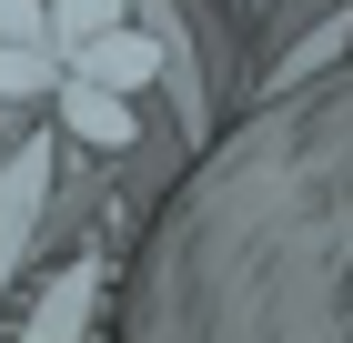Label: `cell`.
Masks as SVG:
<instances>
[{"label": "cell", "instance_id": "3957f363", "mask_svg": "<svg viewBox=\"0 0 353 343\" xmlns=\"http://www.w3.org/2000/svg\"><path fill=\"white\" fill-rule=\"evenodd\" d=\"M61 132H81L91 152H132L141 141V111H132V91H101V81H61Z\"/></svg>", "mask_w": 353, "mask_h": 343}, {"label": "cell", "instance_id": "6da1fadb", "mask_svg": "<svg viewBox=\"0 0 353 343\" xmlns=\"http://www.w3.org/2000/svg\"><path fill=\"white\" fill-rule=\"evenodd\" d=\"M51 202V132H21V152H0V293L21 273V242Z\"/></svg>", "mask_w": 353, "mask_h": 343}, {"label": "cell", "instance_id": "5b68a950", "mask_svg": "<svg viewBox=\"0 0 353 343\" xmlns=\"http://www.w3.org/2000/svg\"><path fill=\"white\" fill-rule=\"evenodd\" d=\"M61 81H71L61 41H0V101H51Z\"/></svg>", "mask_w": 353, "mask_h": 343}, {"label": "cell", "instance_id": "ba28073f", "mask_svg": "<svg viewBox=\"0 0 353 343\" xmlns=\"http://www.w3.org/2000/svg\"><path fill=\"white\" fill-rule=\"evenodd\" d=\"M0 41H51V0H0Z\"/></svg>", "mask_w": 353, "mask_h": 343}, {"label": "cell", "instance_id": "8992f818", "mask_svg": "<svg viewBox=\"0 0 353 343\" xmlns=\"http://www.w3.org/2000/svg\"><path fill=\"white\" fill-rule=\"evenodd\" d=\"M333 51H353V0H343V10H323V21L293 41V51L272 61V71H263V91H293V81H303V71H323Z\"/></svg>", "mask_w": 353, "mask_h": 343}, {"label": "cell", "instance_id": "277c9868", "mask_svg": "<svg viewBox=\"0 0 353 343\" xmlns=\"http://www.w3.org/2000/svg\"><path fill=\"white\" fill-rule=\"evenodd\" d=\"M81 333H91V263H71V273L21 313V343H81Z\"/></svg>", "mask_w": 353, "mask_h": 343}, {"label": "cell", "instance_id": "7a4b0ae2", "mask_svg": "<svg viewBox=\"0 0 353 343\" xmlns=\"http://www.w3.org/2000/svg\"><path fill=\"white\" fill-rule=\"evenodd\" d=\"M71 71L101 81V91H141V81H162V71H172V41L121 21V30H101V41H81V51H71Z\"/></svg>", "mask_w": 353, "mask_h": 343}, {"label": "cell", "instance_id": "52a82bcc", "mask_svg": "<svg viewBox=\"0 0 353 343\" xmlns=\"http://www.w3.org/2000/svg\"><path fill=\"white\" fill-rule=\"evenodd\" d=\"M121 10H132V0H51V41H61V51H81V41L121 30Z\"/></svg>", "mask_w": 353, "mask_h": 343}]
</instances>
